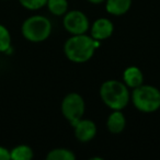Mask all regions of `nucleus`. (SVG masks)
<instances>
[{
  "label": "nucleus",
  "instance_id": "1",
  "mask_svg": "<svg viewBox=\"0 0 160 160\" xmlns=\"http://www.w3.org/2000/svg\"><path fill=\"white\" fill-rule=\"evenodd\" d=\"M101 46V41L94 40L86 34L72 35L66 41L64 52L66 57L73 62H86L93 56L97 48Z\"/></svg>",
  "mask_w": 160,
  "mask_h": 160
},
{
  "label": "nucleus",
  "instance_id": "2",
  "mask_svg": "<svg viewBox=\"0 0 160 160\" xmlns=\"http://www.w3.org/2000/svg\"><path fill=\"white\" fill-rule=\"evenodd\" d=\"M100 97L103 103L111 110H123L129 102L128 87L123 81L107 80L100 87Z\"/></svg>",
  "mask_w": 160,
  "mask_h": 160
},
{
  "label": "nucleus",
  "instance_id": "3",
  "mask_svg": "<svg viewBox=\"0 0 160 160\" xmlns=\"http://www.w3.org/2000/svg\"><path fill=\"white\" fill-rule=\"evenodd\" d=\"M21 33L27 41L41 43L46 41L52 33V23L46 17L35 14L25 19L21 27Z\"/></svg>",
  "mask_w": 160,
  "mask_h": 160
},
{
  "label": "nucleus",
  "instance_id": "4",
  "mask_svg": "<svg viewBox=\"0 0 160 160\" xmlns=\"http://www.w3.org/2000/svg\"><path fill=\"white\" fill-rule=\"evenodd\" d=\"M132 101L138 111L152 113L160 109V91L153 86L142 83L133 89Z\"/></svg>",
  "mask_w": 160,
  "mask_h": 160
},
{
  "label": "nucleus",
  "instance_id": "5",
  "mask_svg": "<svg viewBox=\"0 0 160 160\" xmlns=\"http://www.w3.org/2000/svg\"><path fill=\"white\" fill-rule=\"evenodd\" d=\"M60 110H62L64 118L70 123L71 126H73L78 121L82 118L85 114V100L79 93L71 92L62 99Z\"/></svg>",
  "mask_w": 160,
  "mask_h": 160
},
{
  "label": "nucleus",
  "instance_id": "6",
  "mask_svg": "<svg viewBox=\"0 0 160 160\" xmlns=\"http://www.w3.org/2000/svg\"><path fill=\"white\" fill-rule=\"evenodd\" d=\"M64 16V20H62L64 28L67 32L72 35L86 34V32L89 30V19L82 11L71 10V11H67Z\"/></svg>",
  "mask_w": 160,
  "mask_h": 160
},
{
  "label": "nucleus",
  "instance_id": "7",
  "mask_svg": "<svg viewBox=\"0 0 160 160\" xmlns=\"http://www.w3.org/2000/svg\"><path fill=\"white\" fill-rule=\"evenodd\" d=\"M72 127L76 138L81 142H90L91 139H93L97 134V126L91 120L81 118Z\"/></svg>",
  "mask_w": 160,
  "mask_h": 160
},
{
  "label": "nucleus",
  "instance_id": "8",
  "mask_svg": "<svg viewBox=\"0 0 160 160\" xmlns=\"http://www.w3.org/2000/svg\"><path fill=\"white\" fill-rule=\"evenodd\" d=\"M114 31V25L109 19H97L91 25V38L98 41H104L111 38Z\"/></svg>",
  "mask_w": 160,
  "mask_h": 160
},
{
  "label": "nucleus",
  "instance_id": "9",
  "mask_svg": "<svg viewBox=\"0 0 160 160\" xmlns=\"http://www.w3.org/2000/svg\"><path fill=\"white\" fill-rule=\"evenodd\" d=\"M123 82L128 88L135 89L144 83V75L136 66L127 67L123 72Z\"/></svg>",
  "mask_w": 160,
  "mask_h": 160
},
{
  "label": "nucleus",
  "instance_id": "10",
  "mask_svg": "<svg viewBox=\"0 0 160 160\" xmlns=\"http://www.w3.org/2000/svg\"><path fill=\"white\" fill-rule=\"evenodd\" d=\"M126 126V120L122 110H113L107 121V127L112 134H120Z\"/></svg>",
  "mask_w": 160,
  "mask_h": 160
},
{
  "label": "nucleus",
  "instance_id": "11",
  "mask_svg": "<svg viewBox=\"0 0 160 160\" xmlns=\"http://www.w3.org/2000/svg\"><path fill=\"white\" fill-rule=\"evenodd\" d=\"M105 9L112 16H123L132 6V0H105Z\"/></svg>",
  "mask_w": 160,
  "mask_h": 160
},
{
  "label": "nucleus",
  "instance_id": "12",
  "mask_svg": "<svg viewBox=\"0 0 160 160\" xmlns=\"http://www.w3.org/2000/svg\"><path fill=\"white\" fill-rule=\"evenodd\" d=\"M33 157V149L28 145H18L10 150V159L12 160H31Z\"/></svg>",
  "mask_w": 160,
  "mask_h": 160
},
{
  "label": "nucleus",
  "instance_id": "13",
  "mask_svg": "<svg viewBox=\"0 0 160 160\" xmlns=\"http://www.w3.org/2000/svg\"><path fill=\"white\" fill-rule=\"evenodd\" d=\"M47 160H75L76 155L67 148L52 149L46 156Z\"/></svg>",
  "mask_w": 160,
  "mask_h": 160
},
{
  "label": "nucleus",
  "instance_id": "14",
  "mask_svg": "<svg viewBox=\"0 0 160 160\" xmlns=\"http://www.w3.org/2000/svg\"><path fill=\"white\" fill-rule=\"evenodd\" d=\"M11 34L3 24H0V53L9 54L11 51Z\"/></svg>",
  "mask_w": 160,
  "mask_h": 160
},
{
  "label": "nucleus",
  "instance_id": "15",
  "mask_svg": "<svg viewBox=\"0 0 160 160\" xmlns=\"http://www.w3.org/2000/svg\"><path fill=\"white\" fill-rule=\"evenodd\" d=\"M46 6L54 16H64L68 10L67 0H47Z\"/></svg>",
  "mask_w": 160,
  "mask_h": 160
},
{
  "label": "nucleus",
  "instance_id": "16",
  "mask_svg": "<svg viewBox=\"0 0 160 160\" xmlns=\"http://www.w3.org/2000/svg\"><path fill=\"white\" fill-rule=\"evenodd\" d=\"M19 2L28 10H38L46 6L47 0H19Z\"/></svg>",
  "mask_w": 160,
  "mask_h": 160
},
{
  "label": "nucleus",
  "instance_id": "17",
  "mask_svg": "<svg viewBox=\"0 0 160 160\" xmlns=\"http://www.w3.org/2000/svg\"><path fill=\"white\" fill-rule=\"evenodd\" d=\"M0 160H10V150L3 146H0Z\"/></svg>",
  "mask_w": 160,
  "mask_h": 160
},
{
  "label": "nucleus",
  "instance_id": "18",
  "mask_svg": "<svg viewBox=\"0 0 160 160\" xmlns=\"http://www.w3.org/2000/svg\"><path fill=\"white\" fill-rule=\"evenodd\" d=\"M89 2H91V3H94V5H99V3H102V2H104L105 0H88Z\"/></svg>",
  "mask_w": 160,
  "mask_h": 160
}]
</instances>
